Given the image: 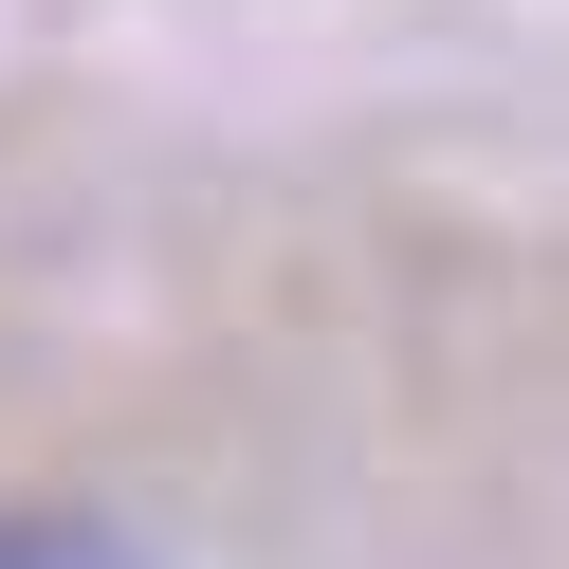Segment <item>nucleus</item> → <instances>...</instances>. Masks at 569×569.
<instances>
[{
    "label": "nucleus",
    "mask_w": 569,
    "mask_h": 569,
    "mask_svg": "<svg viewBox=\"0 0 569 569\" xmlns=\"http://www.w3.org/2000/svg\"><path fill=\"white\" fill-rule=\"evenodd\" d=\"M0 569H148V532L92 496H0Z\"/></svg>",
    "instance_id": "1"
}]
</instances>
